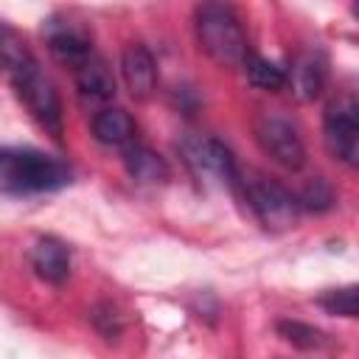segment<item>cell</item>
I'll return each instance as SVG.
<instances>
[{
  "label": "cell",
  "mask_w": 359,
  "mask_h": 359,
  "mask_svg": "<svg viewBox=\"0 0 359 359\" xmlns=\"http://www.w3.org/2000/svg\"><path fill=\"white\" fill-rule=\"evenodd\" d=\"M3 67L6 76L17 93V98L25 104V109L31 112V118L50 135V137H62V104L59 95L50 84V79L39 70L34 53L25 48V42L14 34L11 25H3Z\"/></svg>",
  "instance_id": "6da1fadb"
},
{
  "label": "cell",
  "mask_w": 359,
  "mask_h": 359,
  "mask_svg": "<svg viewBox=\"0 0 359 359\" xmlns=\"http://www.w3.org/2000/svg\"><path fill=\"white\" fill-rule=\"evenodd\" d=\"M70 182V168L39 149L8 146L0 154V188L8 196H34L50 194Z\"/></svg>",
  "instance_id": "7a4b0ae2"
},
{
  "label": "cell",
  "mask_w": 359,
  "mask_h": 359,
  "mask_svg": "<svg viewBox=\"0 0 359 359\" xmlns=\"http://www.w3.org/2000/svg\"><path fill=\"white\" fill-rule=\"evenodd\" d=\"M194 31L199 48L222 67H238L250 56L244 25L224 0H202L194 14Z\"/></svg>",
  "instance_id": "3957f363"
},
{
  "label": "cell",
  "mask_w": 359,
  "mask_h": 359,
  "mask_svg": "<svg viewBox=\"0 0 359 359\" xmlns=\"http://www.w3.org/2000/svg\"><path fill=\"white\" fill-rule=\"evenodd\" d=\"M238 185L244 191L250 210L266 230L280 233V230L294 227V222L300 216V202L289 188H283L278 180H272L255 168L238 171Z\"/></svg>",
  "instance_id": "277c9868"
},
{
  "label": "cell",
  "mask_w": 359,
  "mask_h": 359,
  "mask_svg": "<svg viewBox=\"0 0 359 359\" xmlns=\"http://www.w3.org/2000/svg\"><path fill=\"white\" fill-rule=\"evenodd\" d=\"M180 151L196 180L210 182V185H236L238 182V163L222 140L205 137V135H191L180 143Z\"/></svg>",
  "instance_id": "5b68a950"
},
{
  "label": "cell",
  "mask_w": 359,
  "mask_h": 359,
  "mask_svg": "<svg viewBox=\"0 0 359 359\" xmlns=\"http://www.w3.org/2000/svg\"><path fill=\"white\" fill-rule=\"evenodd\" d=\"M323 137L337 160L359 171V101L353 95H339L325 107Z\"/></svg>",
  "instance_id": "8992f818"
},
{
  "label": "cell",
  "mask_w": 359,
  "mask_h": 359,
  "mask_svg": "<svg viewBox=\"0 0 359 359\" xmlns=\"http://www.w3.org/2000/svg\"><path fill=\"white\" fill-rule=\"evenodd\" d=\"M252 132H255V143L261 146V151L272 163H278V165H283L289 171L303 168V163H306V146H303V137L297 135V129L286 118L269 115V112L266 115H258Z\"/></svg>",
  "instance_id": "52a82bcc"
},
{
  "label": "cell",
  "mask_w": 359,
  "mask_h": 359,
  "mask_svg": "<svg viewBox=\"0 0 359 359\" xmlns=\"http://www.w3.org/2000/svg\"><path fill=\"white\" fill-rule=\"evenodd\" d=\"M73 76H76V93H79V101L84 107H104L112 101L115 95V76L109 70V65L93 50L84 62H79L73 67Z\"/></svg>",
  "instance_id": "ba28073f"
},
{
  "label": "cell",
  "mask_w": 359,
  "mask_h": 359,
  "mask_svg": "<svg viewBox=\"0 0 359 359\" xmlns=\"http://www.w3.org/2000/svg\"><path fill=\"white\" fill-rule=\"evenodd\" d=\"M45 42H48L50 56L70 67H76L93 53L90 34L73 20H50L45 25Z\"/></svg>",
  "instance_id": "9c48e42d"
},
{
  "label": "cell",
  "mask_w": 359,
  "mask_h": 359,
  "mask_svg": "<svg viewBox=\"0 0 359 359\" xmlns=\"http://www.w3.org/2000/svg\"><path fill=\"white\" fill-rule=\"evenodd\" d=\"M325 81H328V59L320 48L300 50L292 59V67L286 73V87H292V93L300 101H314L323 93Z\"/></svg>",
  "instance_id": "30bf717a"
},
{
  "label": "cell",
  "mask_w": 359,
  "mask_h": 359,
  "mask_svg": "<svg viewBox=\"0 0 359 359\" xmlns=\"http://www.w3.org/2000/svg\"><path fill=\"white\" fill-rule=\"evenodd\" d=\"M121 73L126 81V90L132 98L146 101L157 90V62L151 50L140 42H129L121 53Z\"/></svg>",
  "instance_id": "8fae6325"
},
{
  "label": "cell",
  "mask_w": 359,
  "mask_h": 359,
  "mask_svg": "<svg viewBox=\"0 0 359 359\" xmlns=\"http://www.w3.org/2000/svg\"><path fill=\"white\" fill-rule=\"evenodd\" d=\"M31 269L39 280L45 283H65L70 278V250L65 241L53 238V236H42L34 241L31 247Z\"/></svg>",
  "instance_id": "7c38bea8"
},
{
  "label": "cell",
  "mask_w": 359,
  "mask_h": 359,
  "mask_svg": "<svg viewBox=\"0 0 359 359\" xmlns=\"http://www.w3.org/2000/svg\"><path fill=\"white\" fill-rule=\"evenodd\" d=\"M90 129H93V137L104 146H115V149H126L135 143V121L126 109L121 107H101L95 109L93 121H90Z\"/></svg>",
  "instance_id": "4fadbf2b"
},
{
  "label": "cell",
  "mask_w": 359,
  "mask_h": 359,
  "mask_svg": "<svg viewBox=\"0 0 359 359\" xmlns=\"http://www.w3.org/2000/svg\"><path fill=\"white\" fill-rule=\"evenodd\" d=\"M123 165H126V174L140 185H163L171 174L168 163L154 149L140 143H132L123 149Z\"/></svg>",
  "instance_id": "5bb4252c"
},
{
  "label": "cell",
  "mask_w": 359,
  "mask_h": 359,
  "mask_svg": "<svg viewBox=\"0 0 359 359\" xmlns=\"http://www.w3.org/2000/svg\"><path fill=\"white\" fill-rule=\"evenodd\" d=\"M241 67H244L247 81L252 87H261V90H283L286 87V70L272 65L269 59H264L258 53H250Z\"/></svg>",
  "instance_id": "9a60e30c"
},
{
  "label": "cell",
  "mask_w": 359,
  "mask_h": 359,
  "mask_svg": "<svg viewBox=\"0 0 359 359\" xmlns=\"http://www.w3.org/2000/svg\"><path fill=\"white\" fill-rule=\"evenodd\" d=\"M317 306L337 317H359V283L323 292L317 297Z\"/></svg>",
  "instance_id": "2e32d148"
},
{
  "label": "cell",
  "mask_w": 359,
  "mask_h": 359,
  "mask_svg": "<svg viewBox=\"0 0 359 359\" xmlns=\"http://www.w3.org/2000/svg\"><path fill=\"white\" fill-rule=\"evenodd\" d=\"M278 334L294 345V348H303V351H320L328 345V337L323 331H317L314 325H306V323H297V320H280L278 323Z\"/></svg>",
  "instance_id": "e0dca14e"
},
{
  "label": "cell",
  "mask_w": 359,
  "mask_h": 359,
  "mask_svg": "<svg viewBox=\"0 0 359 359\" xmlns=\"http://www.w3.org/2000/svg\"><path fill=\"white\" fill-rule=\"evenodd\" d=\"M297 202H300V210H309V213H325L328 208H334L337 194H334V188H331L328 180L314 177V180H309V182L300 188Z\"/></svg>",
  "instance_id": "ac0fdd59"
},
{
  "label": "cell",
  "mask_w": 359,
  "mask_h": 359,
  "mask_svg": "<svg viewBox=\"0 0 359 359\" xmlns=\"http://www.w3.org/2000/svg\"><path fill=\"white\" fill-rule=\"evenodd\" d=\"M90 320H93V325L98 328V334L104 339H115L121 334V320H118V314H115L112 306H95L93 314H90Z\"/></svg>",
  "instance_id": "d6986e66"
},
{
  "label": "cell",
  "mask_w": 359,
  "mask_h": 359,
  "mask_svg": "<svg viewBox=\"0 0 359 359\" xmlns=\"http://www.w3.org/2000/svg\"><path fill=\"white\" fill-rule=\"evenodd\" d=\"M353 14H356V20H359V0H353Z\"/></svg>",
  "instance_id": "ffe728a7"
}]
</instances>
